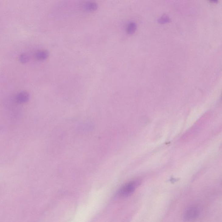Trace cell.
<instances>
[{
    "instance_id": "cell-7",
    "label": "cell",
    "mask_w": 222,
    "mask_h": 222,
    "mask_svg": "<svg viewBox=\"0 0 222 222\" xmlns=\"http://www.w3.org/2000/svg\"><path fill=\"white\" fill-rule=\"evenodd\" d=\"M29 58L28 56L26 54H23L21 55L20 56V57H19V60L22 63H26V62L28 61Z\"/></svg>"
},
{
    "instance_id": "cell-1",
    "label": "cell",
    "mask_w": 222,
    "mask_h": 222,
    "mask_svg": "<svg viewBox=\"0 0 222 222\" xmlns=\"http://www.w3.org/2000/svg\"><path fill=\"white\" fill-rule=\"evenodd\" d=\"M138 184V181H131L124 185L119 191V195L121 196H129L134 192Z\"/></svg>"
},
{
    "instance_id": "cell-6",
    "label": "cell",
    "mask_w": 222,
    "mask_h": 222,
    "mask_svg": "<svg viewBox=\"0 0 222 222\" xmlns=\"http://www.w3.org/2000/svg\"><path fill=\"white\" fill-rule=\"evenodd\" d=\"M136 29V25L135 23L131 22L128 24L127 27V31L129 34L134 33Z\"/></svg>"
},
{
    "instance_id": "cell-2",
    "label": "cell",
    "mask_w": 222,
    "mask_h": 222,
    "mask_svg": "<svg viewBox=\"0 0 222 222\" xmlns=\"http://www.w3.org/2000/svg\"><path fill=\"white\" fill-rule=\"evenodd\" d=\"M199 208L196 206H191L185 212L184 218L187 221H193L196 219L199 215Z\"/></svg>"
},
{
    "instance_id": "cell-4",
    "label": "cell",
    "mask_w": 222,
    "mask_h": 222,
    "mask_svg": "<svg viewBox=\"0 0 222 222\" xmlns=\"http://www.w3.org/2000/svg\"><path fill=\"white\" fill-rule=\"evenodd\" d=\"M29 95L26 92H22L17 95L16 97V101L20 103H24L28 102Z\"/></svg>"
},
{
    "instance_id": "cell-5",
    "label": "cell",
    "mask_w": 222,
    "mask_h": 222,
    "mask_svg": "<svg viewBox=\"0 0 222 222\" xmlns=\"http://www.w3.org/2000/svg\"><path fill=\"white\" fill-rule=\"evenodd\" d=\"M49 53L45 50H40L36 54V57L39 61H44L47 58Z\"/></svg>"
},
{
    "instance_id": "cell-8",
    "label": "cell",
    "mask_w": 222,
    "mask_h": 222,
    "mask_svg": "<svg viewBox=\"0 0 222 222\" xmlns=\"http://www.w3.org/2000/svg\"><path fill=\"white\" fill-rule=\"evenodd\" d=\"M168 21L169 18H167L166 16H165V17H163V18H161L160 19V22L162 21V22H163V23L164 22H166L167 21Z\"/></svg>"
},
{
    "instance_id": "cell-3",
    "label": "cell",
    "mask_w": 222,
    "mask_h": 222,
    "mask_svg": "<svg viewBox=\"0 0 222 222\" xmlns=\"http://www.w3.org/2000/svg\"><path fill=\"white\" fill-rule=\"evenodd\" d=\"M97 4L92 2H87L82 5L83 10L86 12H92L96 11L98 9Z\"/></svg>"
}]
</instances>
